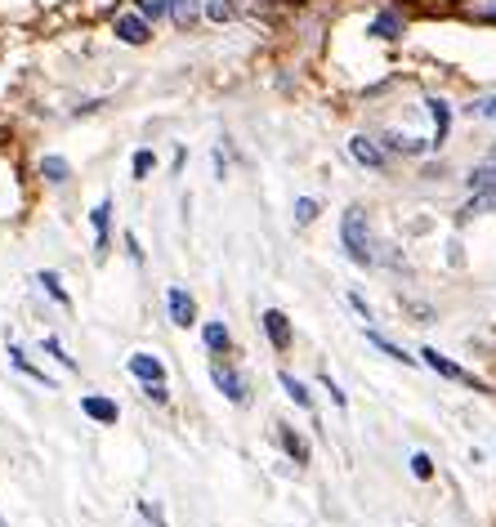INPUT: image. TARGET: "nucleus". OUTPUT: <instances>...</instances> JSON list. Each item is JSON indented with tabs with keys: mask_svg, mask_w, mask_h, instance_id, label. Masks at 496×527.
I'll return each mask as SVG.
<instances>
[{
	"mask_svg": "<svg viewBox=\"0 0 496 527\" xmlns=\"http://www.w3.org/2000/svg\"><path fill=\"white\" fill-rule=\"evenodd\" d=\"M313 215H318V201H313V197L295 201V224H313Z\"/></svg>",
	"mask_w": 496,
	"mask_h": 527,
	"instance_id": "a878e982",
	"label": "nucleus"
},
{
	"mask_svg": "<svg viewBox=\"0 0 496 527\" xmlns=\"http://www.w3.org/2000/svg\"><path fill=\"white\" fill-rule=\"evenodd\" d=\"M465 184H470L474 193H488V188H496V148L479 161V166L470 170V179H465Z\"/></svg>",
	"mask_w": 496,
	"mask_h": 527,
	"instance_id": "1a4fd4ad",
	"label": "nucleus"
},
{
	"mask_svg": "<svg viewBox=\"0 0 496 527\" xmlns=\"http://www.w3.org/2000/svg\"><path fill=\"white\" fill-rule=\"evenodd\" d=\"M117 36H121V41H126V45H143L152 32H148V23H143V18L126 14V18H117Z\"/></svg>",
	"mask_w": 496,
	"mask_h": 527,
	"instance_id": "9d476101",
	"label": "nucleus"
},
{
	"mask_svg": "<svg viewBox=\"0 0 496 527\" xmlns=\"http://www.w3.org/2000/svg\"><path fill=\"white\" fill-rule=\"evenodd\" d=\"M470 117H479V121H496V94H479V99L470 103Z\"/></svg>",
	"mask_w": 496,
	"mask_h": 527,
	"instance_id": "6ab92c4d",
	"label": "nucleus"
},
{
	"mask_svg": "<svg viewBox=\"0 0 496 527\" xmlns=\"http://www.w3.org/2000/svg\"><path fill=\"white\" fill-rule=\"evenodd\" d=\"M36 282H41L45 291H50V295H54V300H59V304H68V291H63V286H59V273H54V268H45V273L36 277Z\"/></svg>",
	"mask_w": 496,
	"mask_h": 527,
	"instance_id": "4be33fe9",
	"label": "nucleus"
},
{
	"mask_svg": "<svg viewBox=\"0 0 496 527\" xmlns=\"http://www.w3.org/2000/svg\"><path fill=\"white\" fill-rule=\"evenodd\" d=\"M278 429H282V447H286V452L295 456V465H304V461H309V447H304L300 438H295V434H291V429H286V425H278Z\"/></svg>",
	"mask_w": 496,
	"mask_h": 527,
	"instance_id": "aec40b11",
	"label": "nucleus"
},
{
	"mask_svg": "<svg viewBox=\"0 0 496 527\" xmlns=\"http://www.w3.org/2000/svg\"><path fill=\"white\" fill-rule=\"evenodd\" d=\"M474 14H479V18H496V0H492V5H474Z\"/></svg>",
	"mask_w": 496,
	"mask_h": 527,
	"instance_id": "72a5a7b5",
	"label": "nucleus"
},
{
	"mask_svg": "<svg viewBox=\"0 0 496 527\" xmlns=\"http://www.w3.org/2000/svg\"><path fill=\"white\" fill-rule=\"evenodd\" d=\"M152 166H157V157H152V152H135V179H148Z\"/></svg>",
	"mask_w": 496,
	"mask_h": 527,
	"instance_id": "c85d7f7f",
	"label": "nucleus"
},
{
	"mask_svg": "<svg viewBox=\"0 0 496 527\" xmlns=\"http://www.w3.org/2000/svg\"><path fill=\"white\" fill-rule=\"evenodd\" d=\"M425 108H429V117H434V143H443L447 126H452V108H447L443 99H425Z\"/></svg>",
	"mask_w": 496,
	"mask_h": 527,
	"instance_id": "f8f14e48",
	"label": "nucleus"
},
{
	"mask_svg": "<svg viewBox=\"0 0 496 527\" xmlns=\"http://www.w3.org/2000/svg\"><path fill=\"white\" fill-rule=\"evenodd\" d=\"M228 14H233V5H228V0H211V5H206V18H211V23H224Z\"/></svg>",
	"mask_w": 496,
	"mask_h": 527,
	"instance_id": "bb28decb",
	"label": "nucleus"
},
{
	"mask_svg": "<svg viewBox=\"0 0 496 527\" xmlns=\"http://www.w3.org/2000/svg\"><path fill=\"white\" fill-rule=\"evenodd\" d=\"M81 411H85L90 420H99V425H117V402H112V398L85 394V398H81Z\"/></svg>",
	"mask_w": 496,
	"mask_h": 527,
	"instance_id": "0eeeda50",
	"label": "nucleus"
},
{
	"mask_svg": "<svg viewBox=\"0 0 496 527\" xmlns=\"http://www.w3.org/2000/svg\"><path fill=\"white\" fill-rule=\"evenodd\" d=\"M9 362H14V367H18V371H23V376H32V380H41V385H45V389H54V380H50V376H45V371H36V367H32V362H27V358H23V349H18V344H9Z\"/></svg>",
	"mask_w": 496,
	"mask_h": 527,
	"instance_id": "4468645a",
	"label": "nucleus"
},
{
	"mask_svg": "<svg viewBox=\"0 0 496 527\" xmlns=\"http://www.w3.org/2000/svg\"><path fill=\"white\" fill-rule=\"evenodd\" d=\"M45 353H50V358H59L68 371H76V358H68V349H63V344L54 340V335H45Z\"/></svg>",
	"mask_w": 496,
	"mask_h": 527,
	"instance_id": "393cba45",
	"label": "nucleus"
},
{
	"mask_svg": "<svg viewBox=\"0 0 496 527\" xmlns=\"http://www.w3.org/2000/svg\"><path fill=\"white\" fill-rule=\"evenodd\" d=\"M349 304H354V309L362 313V318H367V322H371V309H367V300H362V295H349Z\"/></svg>",
	"mask_w": 496,
	"mask_h": 527,
	"instance_id": "473e14b6",
	"label": "nucleus"
},
{
	"mask_svg": "<svg viewBox=\"0 0 496 527\" xmlns=\"http://www.w3.org/2000/svg\"><path fill=\"white\" fill-rule=\"evenodd\" d=\"M282 389H286V398L295 402V407H313V398H309V389L300 385V380L291 376V371H282Z\"/></svg>",
	"mask_w": 496,
	"mask_h": 527,
	"instance_id": "2eb2a0df",
	"label": "nucleus"
},
{
	"mask_svg": "<svg viewBox=\"0 0 496 527\" xmlns=\"http://www.w3.org/2000/svg\"><path fill=\"white\" fill-rule=\"evenodd\" d=\"M41 175L50 179V184H68L72 170H68V161H63V157H45V161H41Z\"/></svg>",
	"mask_w": 496,
	"mask_h": 527,
	"instance_id": "dca6fc26",
	"label": "nucleus"
},
{
	"mask_svg": "<svg viewBox=\"0 0 496 527\" xmlns=\"http://www.w3.org/2000/svg\"><path fill=\"white\" fill-rule=\"evenodd\" d=\"M170 322H175V327H193L197 322V304H193V295L188 291H179V286H170Z\"/></svg>",
	"mask_w": 496,
	"mask_h": 527,
	"instance_id": "20e7f679",
	"label": "nucleus"
},
{
	"mask_svg": "<svg viewBox=\"0 0 496 527\" xmlns=\"http://www.w3.org/2000/svg\"><path fill=\"white\" fill-rule=\"evenodd\" d=\"M483 210H496V188H488V193H474V197H470V206H465L461 215L470 219V215H483Z\"/></svg>",
	"mask_w": 496,
	"mask_h": 527,
	"instance_id": "a211bd4d",
	"label": "nucleus"
},
{
	"mask_svg": "<svg viewBox=\"0 0 496 527\" xmlns=\"http://www.w3.org/2000/svg\"><path fill=\"white\" fill-rule=\"evenodd\" d=\"M206 349H211V353L228 349V327H224V322H206Z\"/></svg>",
	"mask_w": 496,
	"mask_h": 527,
	"instance_id": "f3484780",
	"label": "nucleus"
},
{
	"mask_svg": "<svg viewBox=\"0 0 496 527\" xmlns=\"http://www.w3.org/2000/svg\"><path fill=\"white\" fill-rule=\"evenodd\" d=\"M389 148H394V152H407V157H421L429 143H425V139H389Z\"/></svg>",
	"mask_w": 496,
	"mask_h": 527,
	"instance_id": "b1692460",
	"label": "nucleus"
},
{
	"mask_svg": "<svg viewBox=\"0 0 496 527\" xmlns=\"http://www.w3.org/2000/svg\"><path fill=\"white\" fill-rule=\"evenodd\" d=\"M143 14H148V18H161V14H166V9H170V0H143Z\"/></svg>",
	"mask_w": 496,
	"mask_h": 527,
	"instance_id": "c756f323",
	"label": "nucleus"
},
{
	"mask_svg": "<svg viewBox=\"0 0 496 527\" xmlns=\"http://www.w3.org/2000/svg\"><path fill=\"white\" fill-rule=\"evenodd\" d=\"M108 219H112V201L103 197L99 206L90 210V224H94V246H99V251H103V246H108Z\"/></svg>",
	"mask_w": 496,
	"mask_h": 527,
	"instance_id": "9b49d317",
	"label": "nucleus"
},
{
	"mask_svg": "<svg viewBox=\"0 0 496 527\" xmlns=\"http://www.w3.org/2000/svg\"><path fill=\"white\" fill-rule=\"evenodd\" d=\"M170 14H175L179 27H188V23H193V14H197V5H193V0H170Z\"/></svg>",
	"mask_w": 496,
	"mask_h": 527,
	"instance_id": "5701e85b",
	"label": "nucleus"
},
{
	"mask_svg": "<svg viewBox=\"0 0 496 527\" xmlns=\"http://www.w3.org/2000/svg\"><path fill=\"white\" fill-rule=\"evenodd\" d=\"M340 242H345L349 260L354 264H371V233H367V215L362 206H349L345 219H340Z\"/></svg>",
	"mask_w": 496,
	"mask_h": 527,
	"instance_id": "f257e3e1",
	"label": "nucleus"
},
{
	"mask_svg": "<svg viewBox=\"0 0 496 527\" xmlns=\"http://www.w3.org/2000/svg\"><path fill=\"white\" fill-rule=\"evenodd\" d=\"M130 371H135L143 385H157V380H166V367H161V358H152V353H130Z\"/></svg>",
	"mask_w": 496,
	"mask_h": 527,
	"instance_id": "423d86ee",
	"label": "nucleus"
},
{
	"mask_svg": "<svg viewBox=\"0 0 496 527\" xmlns=\"http://www.w3.org/2000/svg\"><path fill=\"white\" fill-rule=\"evenodd\" d=\"M143 394H148L152 402H166L170 394H166V380H157V385H143Z\"/></svg>",
	"mask_w": 496,
	"mask_h": 527,
	"instance_id": "7c9ffc66",
	"label": "nucleus"
},
{
	"mask_svg": "<svg viewBox=\"0 0 496 527\" xmlns=\"http://www.w3.org/2000/svg\"><path fill=\"white\" fill-rule=\"evenodd\" d=\"M211 380H215V389H219V394H224L228 402H233V407H246V380L237 376L233 367L215 362V367H211Z\"/></svg>",
	"mask_w": 496,
	"mask_h": 527,
	"instance_id": "f03ea898",
	"label": "nucleus"
},
{
	"mask_svg": "<svg viewBox=\"0 0 496 527\" xmlns=\"http://www.w3.org/2000/svg\"><path fill=\"white\" fill-rule=\"evenodd\" d=\"M421 358L429 362V367H434L438 371V376H447V380H461V385H474V389H483V380H474L470 376V371H461V367H456V362L452 358H443V353H438V349H425L421 353Z\"/></svg>",
	"mask_w": 496,
	"mask_h": 527,
	"instance_id": "7ed1b4c3",
	"label": "nucleus"
},
{
	"mask_svg": "<svg viewBox=\"0 0 496 527\" xmlns=\"http://www.w3.org/2000/svg\"><path fill=\"white\" fill-rule=\"evenodd\" d=\"M371 36H380V41H394V36H403V18H398V14H380L376 23H371Z\"/></svg>",
	"mask_w": 496,
	"mask_h": 527,
	"instance_id": "ddd939ff",
	"label": "nucleus"
},
{
	"mask_svg": "<svg viewBox=\"0 0 496 527\" xmlns=\"http://www.w3.org/2000/svg\"><path fill=\"white\" fill-rule=\"evenodd\" d=\"M322 385L331 389V402H336V407H345V402H349L345 394H340V385H336V380H331V376H322Z\"/></svg>",
	"mask_w": 496,
	"mask_h": 527,
	"instance_id": "2f4dec72",
	"label": "nucleus"
},
{
	"mask_svg": "<svg viewBox=\"0 0 496 527\" xmlns=\"http://www.w3.org/2000/svg\"><path fill=\"white\" fill-rule=\"evenodd\" d=\"M349 157H354L358 166H371V170L385 166V152H380L376 143L367 139V134H354V139H349Z\"/></svg>",
	"mask_w": 496,
	"mask_h": 527,
	"instance_id": "39448f33",
	"label": "nucleus"
},
{
	"mask_svg": "<svg viewBox=\"0 0 496 527\" xmlns=\"http://www.w3.org/2000/svg\"><path fill=\"white\" fill-rule=\"evenodd\" d=\"M412 474H416V478H434V461H429L425 452H416V456H412Z\"/></svg>",
	"mask_w": 496,
	"mask_h": 527,
	"instance_id": "cd10ccee",
	"label": "nucleus"
},
{
	"mask_svg": "<svg viewBox=\"0 0 496 527\" xmlns=\"http://www.w3.org/2000/svg\"><path fill=\"white\" fill-rule=\"evenodd\" d=\"M264 331H269L273 349H291V322H286L282 309H269V313H264Z\"/></svg>",
	"mask_w": 496,
	"mask_h": 527,
	"instance_id": "6e6552de",
	"label": "nucleus"
},
{
	"mask_svg": "<svg viewBox=\"0 0 496 527\" xmlns=\"http://www.w3.org/2000/svg\"><path fill=\"white\" fill-rule=\"evenodd\" d=\"M367 340H371V344H376V349H380V353H389V358H394V362H412V358H407V353H403V349H398V344H394V340H385V335H380V331H367Z\"/></svg>",
	"mask_w": 496,
	"mask_h": 527,
	"instance_id": "412c9836",
	"label": "nucleus"
}]
</instances>
